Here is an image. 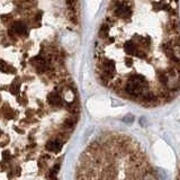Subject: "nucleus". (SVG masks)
<instances>
[{
	"mask_svg": "<svg viewBox=\"0 0 180 180\" xmlns=\"http://www.w3.org/2000/svg\"><path fill=\"white\" fill-rule=\"evenodd\" d=\"M61 148H62V143H60L59 141H50L46 144V149L49 150V151H52V152L59 151Z\"/></svg>",
	"mask_w": 180,
	"mask_h": 180,
	"instance_id": "f257e3e1",
	"label": "nucleus"
},
{
	"mask_svg": "<svg viewBox=\"0 0 180 180\" xmlns=\"http://www.w3.org/2000/svg\"><path fill=\"white\" fill-rule=\"evenodd\" d=\"M13 29H14L15 33H17L19 35H23L26 33V27H25L24 24H21V23H15L13 25Z\"/></svg>",
	"mask_w": 180,
	"mask_h": 180,
	"instance_id": "f03ea898",
	"label": "nucleus"
},
{
	"mask_svg": "<svg viewBox=\"0 0 180 180\" xmlns=\"http://www.w3.org/2000/svg\"><path fill=\"white\" fill-rule=\"evenodd\" d=\"M49 101H50V104H51V105L59 104V103H60V97L55 94V92H53V94H51L49 96Z\"/></svg>",
	"mask_w": 180,
	"mask_h": 180,
	"instance_id": "7ed1b4c3",
	"label": "nucleus"
}]
</instances>
